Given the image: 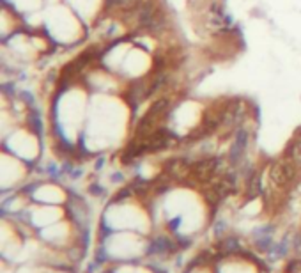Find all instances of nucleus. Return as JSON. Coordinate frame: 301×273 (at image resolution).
<instances>
[{"label":"nucleus","mask_w":301,"mask_h":273,"mask_svg":"<svg viewBox=\"0 0 301 273\" xmlns=\"http://www.w3.org/2000/svg\"><path fill=\"white\" fill-rule=\"evenodd\" d=\"M106 270L112 273H158V270L147 261H128L108 265Z\"/></svg>","instance_id":"39448f33"},{"label":"nucleus","mask_w":301,"mask_h":273,"mask_svg":"<svg viewBox=\"0 0 301 273\" xmlns=\"http://www.w3.org/2000/svg\"><path fill=\"white\" fill-rule=\"evenodd\" d=\"M30 197L39 204H55V206H61L62 202L68 200V195H66V192L61 186L50 183L37 184L30 192Z\"/></svg>","instance_id":"20e7f679"},{"label":"nucleus","mask_w":301,"mask_h":273,"mask_svg":"<svg viewBox=\"0 0 301 273\" xmlns=\"http://www.w3.org/2000/svg\"><path fill=\"white\" fill-rule=\"evenodd\" d=\"M103 263L106 266L115 263L146 261L152 254V240L147 234L133 233V231H108L101 236Z\"/></svg>","instance_id":"f257e3e1"},{"label":"nucleus","mask_w":301,"mask_h":273,"mask_svg":"<svg viewBox=\"0 0 301 273\" xmlns=\"http://www.w3.org/2000/svg\"><path fill=\"white\" fill-rule=\"evenodd\" d=\"M186 273H216L215 261H197L188 266Z\"/></svg>","instance_id":"423d86ee"},{"label":"nucleus","mask_w":301,"mask_h":273,"mask_svg":"<svg viewBox=\"0 0 301 273\" xmlns=\"http://www.w3.org/2000/svg\"><path fill=\"white\" fill-rule=\"evenodd\" d=\"M103 273H112V272H108V270H105V272H103Z\"/></svg>","instance_id":"6e6552de"},{"label":"nucleus","mask_w":301,"mask_h":273,"mask_svg":"<svg viewBox=\"0 0 301 273\" xmlns=\"http://www.w3.org/2000/svg\"><path fill=\"white\" fill-rule=\"evenodd\" d=\"M103 224L108 231H133V233L147 234V236L154 227L149 209L140 204L128 202L122 197H119L106 209Z\"/></svg>","instance_id":"f03ea898"},{"label":"nucleus","mask_w":301,"mask_h":273,"mask_svg":"<svg viewBox=\"0 0 301 273\" xmlns=\"http://www.w3.org/2000/svg\"><path fill=\"white\" fill-rule=\"evenodd\" d=\"M53 273H71V270L70 268H55Z\"/></svg>","instance_id":"0eeeda50"},{"label":"nucleus","mask_w":301,"mask_h":273,"mask_svg":"<svg viewBox=\"0 0 301 273\" xmlns=\"http://www.w3.org/2000/svg\"><path fill=\"white\" fill-rule=\"evenodd\" d=\"M216 273H268L261 263L244 252H225L215 261Z\"/></svg>","instance_id":"7ed1b4c3"}]
</instances>
